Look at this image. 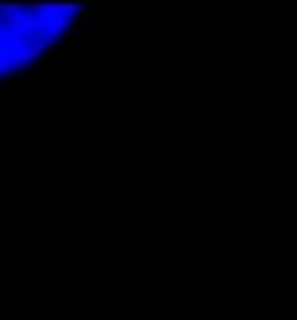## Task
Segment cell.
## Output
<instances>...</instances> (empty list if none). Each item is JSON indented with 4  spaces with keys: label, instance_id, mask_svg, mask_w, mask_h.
Here are the masks:
<instances>
[{
    "label": "cell",
    "instance_id": "6da1fadb",
    "mask_svg": "<svg viewBox=\"0 0 297 320\" xmlns=\"http://www.w3.org/2000/svg\"><path fill=\"white\" fill-rule=\"evenodd\" d=\"M76 55H79V41L76 38H67V44L58 52H52V61H73Z\"/></svg>",
    "mask_w": 297,
    "mask_h": 320
},
{
    "label": "cell",
    "instance_id": "7a4b0ae2",
    "mask_svg": "<svg viewBox=\"0 0 297 320\" xmlns=\"http://www.w3.org/2000/svg\"><path fill=\"white\" fill-rule=\"evenodd\" d=\"M0 87H3L6 93H9V90H17V87H23V79H15V76H12V79H6V82H0Z\"/></svg>",
    "mask_w": 297,
    "mask_h": 320
}]
</instances>
